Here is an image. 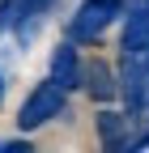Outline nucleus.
<instances>
[{
	"mask_svg": "<svg viewBox=\"0 0 149 153\" xmlns=\"http://www.w3.org/2000/svg\"><path fill=\"white\" fill-rule=\"evenodd\" d=\"M0 98H4V81H0Z\"/></svg>",
	"mask_w": 149,
	"mask_h": 153,
	"instance_id": "6e6552de",
	"label": "nucleus"
},
{
	"mask_svg": "<svg viewBox=\"0 0 149 153\" xmlns=\"http://www.w3.org/2000/svg\"><path fill=\"white\" fill-rule=\"evenodd\" d=\"M81 85L89 89V98H94V102H111V98H119V76H115V68H111V64H102V60L85 64Z\"/></svg>",
	"mask_w": 149,
	"mask_h": 153,
	"instance_id": "39448f33",
	"label": "nucleus"
},
{
	"mask_svg": "<svg viewBox=\"0 0 149 153\" xmlns=\"http://www.w3.org/2000/svg\"><path fill=\"white\" fill-rule=\"evenodd\" d=\"M145 145H149V132H145V136H141V140H136V149H145Z\"/></svg>",
	"mask_w": 149,
	"mask_h": 153,
	"instance_id": "0eeeda50",
	"label": "nucleus"
},
{
	"mask_svg": "<svg viewBox=\"0 0 149 153\" xmlns=\"http://www.w3.org/2000/svg\"><path fill=\"white\" fill-rule=\"evenodd\" d=\"M128 119H132V115H119V111H98V140L107 145V149H124L128 145Z\"/></svg>",
	"mask_w": 149,
	"mask_h": 153,
	"instance_id": "423d86ee",
	"label": "nucleus"
},
{
	"mask_svg": "<svg viewBox=\"0 0 149 153\" xmlns=\"http://www.w3.org/2000/svg\"><path fill=\"white\" fill-rule=\"evenodd\" d=\"M145 115H149V111H145Z\"/></svg>",
	"mask_w": 149,
	"mask_h": 153,
	"instance_id": "1a4fd4ad",
	"label": "nucleus"
},
{
	"mask_svg": "<svg viewBox=\"0 0 149 153\" xmlns=\"http://www.w3.org/2000/svg\"><path fill=\"white\" fill-rule=\"evenodd\" d=\"M64 106H68V89H60V85L47 76V81L34 85L30 98L22 102V111H17V128H22V132H34V128H43V123H51V119H60Z\"/></svg>",
	"mask_w": 149,
	"mask_h": 153,
	"instance_id": "f257e3e1",
	"label": "nucleus"
},
{
	"mask_svg": "<svg viewBox=\"0 0 149 153\" xmlns=\"http://www.w3.org/2000/svg\"><path fill=\"white\" fill-rule=\"evenodd\" d=\"M119 17V0H85V4L68 17V38L72 43H98L102 30Z\"/></svg>",
	"mask_w": 149,
	"mask_h": 153,
	"instance_id": "f03ea898",
	"label": "nucleus"
},
{
	"mask_svg": "<svg viewBox=\"0 0 149 153\" xmlns=\"http://www.w3.org/2000/svg\"><path fill=\"white\" fill-rule=\"evenodd\" d=\"M149 51V4H141L124 17V30H119V55H145Z\"/></svg>",
	"mask_w": 149,
	"mask_h": 153,
	"instance_id": "20e7f679",
	"label": "nucleus"
},
{
	"mask_svg": "<svg viewBox=\"0 0 149 153\" xmlns=\"http://www.w3.org/2000/svg\"><path fill=\"white\" fill-rule=\"evenodd\" d=\"M81 72H85V64H81V51H77V43H72V38H64L60 47L51 51V68H47V76L60 89H81Z\"/></svg>",
	"mask_w": 149,
	"mask_h": 153,
	"instance_id": "7ed1b4c3",
	"label": "nucleus"
}]
</instances>
